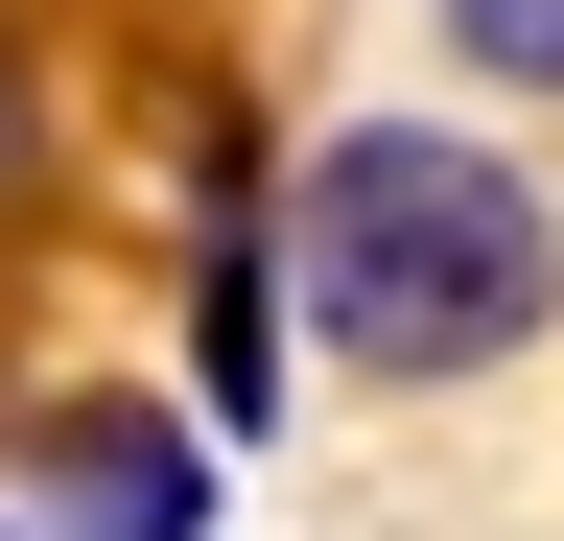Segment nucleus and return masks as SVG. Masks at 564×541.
<instances>
[{"instance_id": "f257e3e1", "label": "nucleus", "mask_w": 564, "mask_h": 541, "mask_svg": "<svg viewBox=\"0 0 564 541\" xmlns=\"http://www.w3.org/2000/svg\"><path fill=\"white\" fill-rule=\"evenodd\" d=\"M282 306H306L329 377H494V354H541V306H564V213L470 118H352V142H306V188H282Z\"/></svg>"}, {"instance_id": "f03ea898", "label": "nucleus", "mask_w": 564, "mask_h": 541, "mask_svg": "<svg viewBox=\"0 0 564 541\" xmlns=\"http://www.w3.org/2000/svg\"><path fill=\"white\" fill-rule=\"evenodd\" d=\"M47 541H212V447L141 424V400H70L47 424Z\"/></svg>"}, {"instance_id": "7ed1b4c3", "label": "nucleus", "mask_w": 564, "mask_h": 541, "mask_svg": "<svg viewBox=\"0 0 564 541\" xmlns=\"http://www.w3.org/2000/svg\"><path fill=\"white\" fill-rule=\"evenodd\" d=\"M447 47H470L494 95H564V0H447Z\"/></svg>"}, {"instance_id": "20e7f679", "label": "nucleus", "mask_w": 564, "mask_h": 541, "mask_svg": "<svg viewBox=\"0 0 564 541\" xmlns=\"http://www.w3.org/2000/svg\"><path fill=\"white\" fill-rule=\"evenodd\" d=\"M47 188V72H24V24H0V213Z\"/></svg>"}]
</instances>
